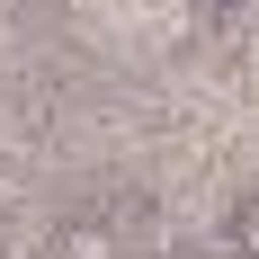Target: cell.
I'll return each mask as SVG.
<instances>
[{"instance_id": "6da1fadb", "label": "cell", "mask_w": 259, "mask_h": 259, "mask_svg": "<svg viewBox=\"0 0 259 259\" xmlns=\"http://www.w3.org/2000/svg\"><path fill=\"white\" fill-rule=\"evenodd\" d=\"M54 259H125V250H116L107 224H63V233H54Z\"/></svg>"}, {"instance_id": "7a4b0ae2", "label": "cell", "mask_w": 259, "mask_h": 259, "mask_svg": "<svg viewBox=\"0 0 259 259\" xmlns=\"http://www.w3.org/2000/svg\"><path fill=\"white\" fill-rule=\"evenodd\" d=\"M233 250L259 259V197H241V214H233Z\"/></svg>"}]
</instances>
